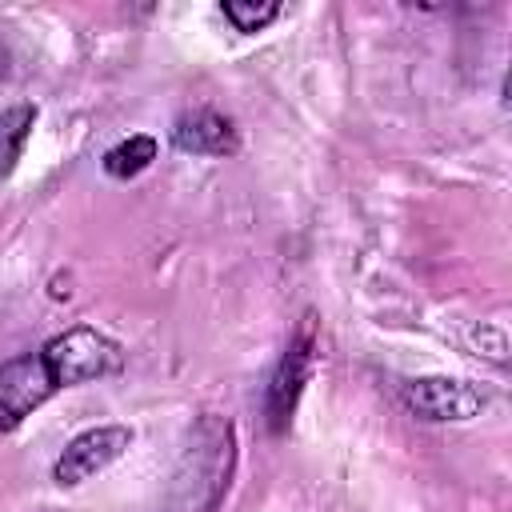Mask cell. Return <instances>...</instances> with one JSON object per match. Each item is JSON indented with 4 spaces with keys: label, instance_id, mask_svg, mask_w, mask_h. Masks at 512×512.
I'll use <instances>...</instances> for the list:
<instances>
[{
    "label": "cell",
    "instance_id": "obj_1",
    "mask_svg": "<svg viewBox=\"0 0 512 512\" xmlns=\"http://www.w3.org/2000/svg\"><path fill=\"white\" fill-rule=\"evenodd\" d=\"M236 468V432L224 416H204L172 468L164 512H216Z\"/></svg>",
    "mask_w": 512,
    "mask_h": 512
},
{
    "label": "cell",
    "instance_id": "obj_2",
    "mask_svg": "<svg viewBox=\"0 0 512 512\" xmlns=\"http://www.w3.org/2000/svg\"><path fill=\"white\" fill-rule=\"evenodd\" d=\"M40 356H44V364H48V372H52V380H56L60 388H68V384H88V380H104V376H112V372L124 368L120 344H116L112 336L88 328V324H76V328L52 336V340L40 348Z\"/></svg>",
    "mask_w": 512,
    "mask_h": 512
},
{
    "label": "cell",
    "instance_id": "obj_3",
    "mask_svg": "<svg viewBox=\"0 0 512 512\" xmlns=\"http://www.w3.org/2000/svg\"><path fill=\"white\" fill-rule=\"evenodd\" d=\"M60 384L52 380L44 356H16L0 364V432H12L24 416H32Z\"/></svg>",
    "mask_w": 512,
    "mask_h": 512
},
{
    "label": "cell",
    "instance_id": "obj_4",
    "mask_svg": "<svg viewBox=\"0 0 512 512\" xmlns=\"http://www.w3.org/2000/svg\"><path fill=\"white\" fill-rule=\"evenodd\" d=\"M128 444H132V432H128L124 424L88 428V432H80V436L60 452L52 476H56V484H64V488L84 484V480H92L96 472H104L112 460H120V456L128 452Z\"/></svg>",
    "mask_w": 512,
    "mask_h": 512
},
{
    "label": "cell",
    "instance_id": "obj_5",
    "mask_svg": "<svg viewBox=\"0 0 512 512\" xmlns=\"http://www.w3.org/2000/svg\"><path fill=\"white\" fill-rule=\"evenodd\" d=\"M400 400L408 404L412 416L420 420H472L484 408V396L464 384V380H448V376H420L408 380L400 388Z\"/></svg>",
    "mask_w": 512,
    "mask_h": 512
},
{
    "label": "cell",
    "instance_id": "obj_6",
    "mask_svg": "<svg viewBox=\"0 0 512 512\" xmlns=\"http://www.w3.org/2000/svg\"><path fill=\"white\" fill-rule=\"evenodd\" d=\"M172 144L192 156H232L240 148V136L216 108H192L172 124Z\"/></svg>",
    "mask_w": 512,
    "mask_h": 512
},
{
    "label": "cell",
    "instance_id": "obj_7",
    "mask_svg": "<svg viewBox=\"0 0 512 512\" xmlns=\"http://www.w3.org/2000/svg\"><path fill=\"white\" fill-rule=\"evenodd\" d=\"M308 372H312V344H308V336H300L280 356V364L272 372V384H268V424H272V432H280L292 420V408L304 392Z\"/></svg>",
    "mask_w": 512,
    "mask_h": 512
},
{
    "label": "cell",
    "instance_id": "obj_8",
    "mask_svg": "<svg viewBox=\"0 0 512 512\" xmlns=\"http://www.w3.org/2000/svg\"><path fill=\"white\" fill-rule=\"evenodd\" d=\"M152 160H156V140L152 136H128L124 144L104 152V172L116 180H128V176L144 172Z\"/></svg>",
    "mask_w": 512,
    "mask_h": 512
},
{
    "label": "cell",
    "instance_id": "obj_9",
    "mask_svg": "<svg viewBox=\"0 0 512 512\" xmlns=\"http://www.w3.org/2000/svg\"><path fill=\"white\" fill-rule=\"evenodd\" d=\"M32 116H36L32 108H8V112H0V172H8L12 160L20 156L24 136L32 128Z\"/></svg>",
    "mask_w": 512,
    "mask_h": 512
},
{
    "label": "cell",
    "instance_id": "obj_10",
    "mask_svg": "<svg viewBox=\"0 0 512 512\" xmlns=\"http://www.w3.org/2000/svg\"><path fill=\"white\" fill-rule=\"evenodd\" d=\"M280 4L276 0H224V16L240 28V32H256L268 20H276Z\"/></svg>",
    "mask_w": 512,
    "mask_h": 512
}]
</instances>
